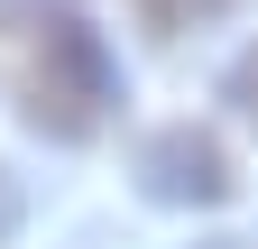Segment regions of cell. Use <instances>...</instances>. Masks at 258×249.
<instances>
[{
  "label": "cell",
  "mask_w": 258,
  "mask_h": 249,
  "mask_svg": "<svg viewBox=\"0 0 258 249\" xmlns=\"http://www.w3.org/2000/svg\"><path fill=\"white\" fill-rule=\"evenodd\" d=\"M111 92L120 83H111V55L92 37V19L55 10V19L28 28V46H19V120L37 139H92Z\"/></svg>",
  "instance_id": "1"
},
{
  "label": "cell",
  "mask_w": 258,
  "mask_h": 249,
  "mask_svg": "<svg viewBox=\"0 0 258 249\" xmlns=\"http://www.w3.org/2000/svg\"><path fill=\"white\" fill-rule=\"evenodd\" d=\"M139 10H148V28H157V37H175V28H194L203 10H221V0H139Z\"/></svg>",
  "instance_id": "3"
},
{
  "label": "cell",
  "mask_w": 258,
  "mask_h": 249,
  "mask_svg": "<svg viewBox=\"0 0 258 249\" xmlns=\"http://www.w3.org/2000/svg\"><path fill=\"white\" fill-rule=\"evenodd\" d=\"M221 92H231V102H240V111L258 120V46H249V55H240V65H231V83H221Z\"/></svg>",
  "instance_id": "4"
},
{
  "label": "cell",
  "mask_w": 258,
  "mask_h": 249,
  "mask_svg": "<svg viewBox=\"0 0 258 249\" xmlns=\"http://www.w3.org/2000/svg\"><path fill=\"white\" fill-rule=\"evenodd\" d=\"M231 148H221L212 130H194V120H175V130H148L139 139V194L148 203H231Z\"/></svg>",
  "instance_id": "2"
}]
</instances>
